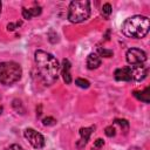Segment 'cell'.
<instances>
[{
    "instance_id": "obj_15",
    "label": "cell",
    "mask_w": 150,
    "mask_h": 150,
    "mask_svg": "<svg viewBox=\"0 0 150 150\" xmlns=\"http://www.w3.org/2000/svg\"><path fill=\"white\" fill-rule=\"evenodd\" d=\"M111 12H112V8H111V5H110V4H104V5L102 6L101 13H102V15H103L105 19H108V18L110 16Z\"/></svg>"
},
{
    "instance_id": "obj_2",
    "label": "cell",
    "mask_w": 150,
    "mask_h": 150,
    "mask_svg": "<svg viewBox=\"0 0 150 150\" xmlns=\"http://www.w3.org/2000/svg\"><path fill=\"white\" fill-rule=\"evenodd\" d=\"M150 28V21L146 16L134 15L128 18L122 25V32L128 38L141 39L144 38Z\"/></svg>"
},
{
    "instance_id": "obj_8",
    "label": "cell",
    "mask_w": 150,
    "mask_h": 150,
    "mask_svg": "<svg viewBox=\"0 0 150 150\" xmlns=\"http://www.w3.org/2000/svg\"><path fill=\"white\" fill-rule=\"evenodd\" d=\"M114 77L117 81H131V67H122L115 70Z\"/></svg>"
},
{
    "instance_id": "obj_1",
    "label": "cell",
    "mask_w": 150,
    "mask_h": 150,
    "mask_svg": "<svg viewBox=\"0 0 150 150\" xmlns=\"http://www.w3.org/2000/svg\"><path fill=\"white\" fill-rule=\"evenodd\" d=\"M34 60L43 83L46 86L53 84L59 77L60 66L57 60L50 53L45 50H36L34 54Z\"/></svg>"
},
{
    "instance_id": "obj_6",
    "label": "cell",
    "mask_w": 150,
    "mask_h": 150,
    "mask_svg": "<svg viewBox=\"0 0 150 150\" xmlns=\"http://www.w3.org/2000/svg\"><path fill=\"white\" fill-rule=\"evenodd\" d=\"M23 136L30 143V145L35 149H41L45 146V138L43 136L38 132L36 130L32 129V128H27L25 131H23Z\"/></svg>"
},
{
    "instance_id": "obj_21",
    "label": "cell",
    "mask_w": 150,
    "mask_h": 150,
    "mask_svg": "<svg viewBox=\"0 0 150 150\" xmlns=\"http://www.w3.org/2000/svg\"><path fill=\"white\" fill-rule=\"evenodd\" d=\"M5 150H25V149L21 145H19V144H12L8 148H6Z\"/></svg>"
},
{
    "instance_id": "obj_14",
    "label": "cell",
    "mask_w": 150,
    "mask_h": 150,
    "mask_svg": "<svg viewBox=\"0 0 150 150\" xmlns=\"http://www.w3.org/2000/svg\"><path fill=\"white\" fill-rule=\"evenodd\" d=\"M114 123H115V124H118V125L122 128V130L124 131V134L128 132V130H129V123H128L127 120H120V118H116V120L114 121Z\"/></svg>"
},
{
    "instance_id": "obj_17",
    "label": "cell",
    "mask_w": 150,
    "mask_h": 150,
    "mask_svg": "<svg viewBox=\"0 0 150 150\" xmlns=\"http://www.w3.org/2000/svg\"><path fill=\"white\" fill-rule=\"evenodd\" d=\"M97 52H98V56H104V57H111L114 54L112 50H109L105 48H98Z\"/></svg>"
},
{
    "instance_id": "obj_13",
    "label": "cell",
    "mask_w": 150,
    "mask_h": 150,
    "mask_svg": "<svg viewBox=\"0 0 150 150\" xmlns=\"http://www.w3.org/2000/svg\"><path fill=\"white\" fill-rule=\"evenodd\" d=\"M134 96L144 103H149L150 102V88L146 87L142 91H134Z\"/></svg>"
},
{
    "instance_id": "obj_9",
    "label": "cell",
    "mask_w": 150,
    "mask_h": 150,
    "mask_svg": "<svg viewBox=\"0 0 150 150\" xmlns=\"http://www.w3.org/2000/svg\"><path fill=\"white\" fill-rule=\"evenodd\" d=\"M95 129V127H89V128H81L80 129V136H81V138H80V141L76 143V145L79 146V148H83L87 143H88V141H89V137H90V135H91V132H93V130Z\"/></svg>"
},
{
    "instance_id": "obj_16",
    "label": "cell",
    "mask_w": 150,
    "mask_h": 150,
    "mask_svg": "<svg viewBox=\"0 0 150 150\" xmlns=\"http://www.w3.org/2000/svg\"><path fill=\"white\" fill-rule=\"evenodd\" d=\"M75 84L77 86V87H80V88H89V86H90V83H89V81L88 80H84V79H81V77H77L76 80H75Z\"/></svg>"
},
{
    "instance_id": "obj_20",
    "label": "cell",
    "mask_w": 150,
    "mask_h": 150,
    "mask_svg": "<svg viewBox=\"0 0 150 150\" xmlns=\"http://www.w3.org/2000/svg\"><path fill=\"white\" fill-rule=\"evenodd\" d=\"M20 25H21V21H20V22L18 21L16 23H12V22H11V23H8V25H7V29H8V30H14V29H15V28H18Z\"/></svg>"
},
{
    "instance_id": "obj_4",
    "label": "cell",
    "mask_w": 150,
    "mask_h": 150,
    "mask_svg": "<svg viewBox=\"0 0 150 150\" xmlns=\"http://www.w3.org/2000/svg\"><path fill=\"white\" fill-rule=\"evenodd\" d=\"M22 69L19 63L13 61L0 63V83L12 84L21 79Z\"/></svg>"
},
{
    "instance_id": "obj_7",
    "label": "cell",
    "mask_w": 150,
    "mask_h": 150,
    "mask_svg": "<svg viewBox=\"0 0 150 150\" xmlns=\"http://www.w3.org/2000/svg\"><path fill=\"white\" fill-rule=\"evenodd\" d=\"M131 67V80L135 81H143L148 75V67L144 64L138 66H130Z\"/></svg>"
},
{
    "instance_id": "obj_11",
    "label": "cell",
    "mask_w": 150,
    "mask_h": 150,
    "mask_svg": "<svg viewBox=\"0 0 150 150\" xmlns=\"http://www.w3.org/2000/svg\"><path fill=\"white\" fill-rule=\"evenodd\" d=\"M101 57L98 56L97 53H90L87 57V67L88 69H96L101 66Z\"/></svg>"
},
{
    "instance_id": "obj_5",
    "label": "cell",
    "mask_w": 150,
    "mask_h": 150,
    "mask_svg": "<svg viewBox=\"0 0 150 150\" xmlns=\"http://www.w3.org/2000/svg\"><path fill=\"white\" fill-rule=\"evenodd\" d=\"M125 59L127 62L131 66H138V64H143L146 60V54L144 53V50L138 49V48H130L127 50L125 54Z\"/></svg>"
},
{
    "instance_id": "obj_3",
    "label": "cell",
    "mask_w": 150,
    "mask_h": 150,
    "mask_svg": "<svg viewBox=\"0 0 150 150\" xmlns=\"http://www.w3.org/2000/svg\"><path fill=\"white\" fill-rule=\"evenodd\" d=\"M90 15V2L87 0L71 1L68 8V20L73 23H79L87 20Z\"/></svg>"
},
{
    "instance_id": "obj_19",
    "label": "cell",
    "mask_w": 150,
    "mask_h": 150,
    "mask_svg": "<svg viewBox=\"0 0 150 150\" xmlns=\"http://www.w3.org/2000/svg\"><path fill=\"white\" fill-rule=\"evenodd\" d=\"M55 122H56V120L55 118H53V117H46V118H43L42 120V123H43V125H54L55 124Z\"/></svg>"
},
{
    "instance_id": "obj_25",
    "label": "cell",
    "mask_w": 150,
    "mask_h": 150,
    "mask_svg": "<svg viewBox=\"0 0 150 150\" xmlns=\"http://www.w3.org/2000/svg\"><path fill=\"white\" fill-rule=\"evenodd\" d=\"M0 12H1V1H0Z\"/></svg>"
},
{
    "instance_id": "obj_24",
    "label": "cell",
    "mask_w": 150,
    "mask_h": 150,
    "mask_svg": "<svg viewBox=\"0 0 150 150\" xmlns=\"http://www.w3.org/2000/svg\"><path fill=\"white\" fill-rule=\"evenodd\" d=\"M1 111H2V107H0V114H1Z\"/></svg>"
},
{
    "instance_id": "obj_12",
    "label": "cell",
    "mask_w": 150,
    "mask_h": 150,
    "mask_svg": "<svg viewBox=\"0 0 150 150\" xmlns=\"http://www.w3.org/2000/svg\"><path fill=\"white\" fill-rule=\"evenodd\" d=\"M41 7L40 6H36V7H33V8H22V16H23V19H27V20H29V19H32V18H34V16H38V15H40L41 14Z\"/></svg>"
},
{
    "instance_id": "obj_22",
    "label": "cell",
    "mask_w": 150,
    "mask_h": 150,
    "mask_svg": "<svg viewBox=\"0 0 150 150\" xmlns=\"http://www.w3.org/2000/svg\"><path fill=\"white\" fill-rule=\"evenodd\" d=\"M103 145H104V141L102 138H97L95 141V143H94V148H101Z\"/></svg>"
},
{
    "instance_id": "obj_10",
    "label": "cell",
    "mask_w": 150,
    "mask_h": 150,
    "mask_svg": "<svg viewBox=\"0 0 150 150\" xmlns=\"http://www.w3.org/2000/svg\"><path fill=\"white\" fill-rule=\"evenodd\" d=\"M70 67H71V64H70L69 60H68V59H63V60H62V70H61V75H62L63 81H64L67 84L71 83Z\"/></svg>"
},
{
    "instance_id": "obj_18",
    "label": "cell",
    "mask_w": 150,
    "mask_h": 150,
    "mask_svg": "<svg viewBox=\"0 0 150 150\" xmlns=\"http://www.w3.org/2000/svg\"><path fill=\"white\" fill-rule=\"evenodd\" d=\"M104 132H105V135H107L108 137H112V136H115V135H116L115 128H114L112 125H109V127H107V128H105V130H104Z\"/></svg>"
},
{
    "instance_id": "obj_23",
    "label": "cell",
    "mask_w": 150,
    "mask_h": 150,
    "mask_svg": "<svg viewBox=\"0 0 150 150\" xmlns=\"http://www.w3.org/2000/svg\"><path fill=\"white\" fill-rule=\"evenodd\" d=\"M130 150H141V149H139V148H131Z\"/></svg>"
}]
</instances>
